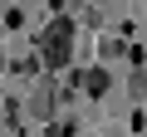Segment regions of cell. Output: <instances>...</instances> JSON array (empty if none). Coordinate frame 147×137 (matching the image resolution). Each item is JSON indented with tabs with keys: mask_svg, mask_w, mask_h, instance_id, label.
I'll return each mask as SVG.
<instances>
[{
	"mask_svg": "<svg viewBox=\"0 0 147 137\" xmlns=\"http://www.w3.org/2000/svg\"><path fill=\"white\" fill-rule=\"evenodd\" d=\"M74 34H79V25H74L69 15H54V20L34 34V44H39V64L49 68V74H64V68L74 64Z\"/></svg>",
	"mask_w": 147,
	"mask_h": 137,
	"instance_id": "6da1fadb",
	"label": "cell"
},
{
	"mask_svg": "<svg viewBox=\"0 0 147 137\" xmlns=\"http://www.w3.org/2000/svg\"><path fill=\"white\" fill-rule=\"evenodd\" d=\"M54 108H59V83H54V74H44V79L34 83V93H30V113H34L39 122H49Z\"/></svg>",
	"mask_w": 147,
	"mask_h": 137,
	"instance_id": "7a4b0ae2",
	"label": "cell"
},
{
	"mask_svg": "<svg viewBox=\"0 0 147 137\" xmlns=\"http://www.w3.org/2000/svg\"><path fill=\"white\" fill-rule=\"evenodd\" d=\"M79 88L93 93V98H103V93L113 88V79H108V68H84V74H79Z\"/></svg>",
	"mask_w": 147,
	"mask_h": 137,
	"instance_id": "3957f363",
	"label": "cell"
},
{
	"mask_svg": "<svg viewBox=\"0 0 147 137\" xmlns=\"http://www.w3.org/2000/svg\"><path fill=\"white\" fill-rule=\"evenodd\" d=\"M127 98H132V103L147 98V74H127Z\"/></svg>",
	"mask_w": 147,
	"mask_h": 137,
	"instance_id": "277c9868",
	"label": "cell"
}]
</instances>
